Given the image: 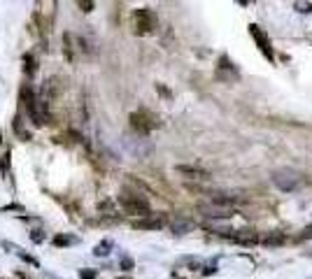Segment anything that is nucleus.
<instances>
[{
    "instance_id": "f3484780",
    "label": "nucleus",
    "mask_w": 312,
    "mask_h": 279,
    "mask_svg": "<svg viewBox=\"0 0 312 279\" xmlns=\"http://www.w3.org/2000/svg\"><path fill=\"white\" fill-rule=\"evenodd\" d=\"M80 7L84 9V12H91V7H93V2H80Z\"/></svg>"
},
{
    "instance_id": "423d86ee",
    "label": "nucleus",
    "mask_w": 312,
    "mask_h": 279,
    "mask_svg": "<svg viewBox=\"0 0 312 279\" xmlns=\"http://www.w3.org/2000/svg\"><path fill=\"white\" fill-rule=\"evenodd\" d=\"M133 21H135V33L138 35H147L156 28V14L152 9H135Z\"/></svg>"
},
{
    "instance_id": "1a4fd4ad",
    "label": "nucleus",
    "mask_w": 312,
    "mask_h": 279,
    "mask_svg": "<svg viewBox=\"0 0 312 279\" xmlns=\"http://www.w3.org/2000/svg\"><path fill=\"white\" fill-rule=\"evenodd\" d=\"M179 174H184L187 179H210V172L203 167H194V166H177L175 167Z\"/></svg>"
},
{
    "instance_id": "7ed1b4c3",
    "label": "nucleus",
    "mask_w": 312,
    "mask_h": 279,
    "mask_svg": "<svg viewBox=\"0 0 312 279\" xmlns=\"http://www.w3.org/2000/svg\"><path fill=\"white\" fill-rule=\"evenodd\" d=\"M119 205H121L124 212L131 214V217H149V214H152L149 202L144 200L142 195H135V193H124V195H119Z\"/></svg>"
},
{
    "instance_id": "9d476101",
    "label": "nucleus",
    "mask_w": 312,
    "mask_h": 279,
    "mask_svg": "<svg viewBox=\"0 0 312 279\" xmlns=\"http://www.w3.org/2000/svg\"><path fill=\"white\" fill-rule=\"evenodd\" d=\"M191 228H194V221H189V219H175L172 221V233L175 235H184Z\"/></svg>"
},
{
    "instance_id": "ddd939ff",
    "label": "nucleus",
    "mask_w": 312,
    "mask_h": 279,
    "mask_svg": "<svg viewBox=\"0 0 312 279\" xmlns=\"http://www.w3.org/2000/svg\"><path fill=\"white\" fill-rule=\"evenodd\" d=\"M261 242L263 244H282L284 242V235H266Z\"/></svg>"
},
{
    "instance_id": "f03ea898",
    "label": "nucleus",
    "mask_w": 312,
    "mask_h": 279,
    "mask_svg": "<svg viewBox=\"0 0 312 279\" xmlns=\"http://www.w3.org/2000/svg\"><path fill=\"white\" fill-rule=\"evenodd\" d=\"M21 98H24V105H26V112L30 116V121L35 126H45L49 121V110H47V103L45 100H37L33 96L30 86H24L21 88Z\"/></svg>"
},
{
    "instance_id": "2eb2a0df",
    "label": "nucleus",
    "mask_w": 312,
    "mask_h": 279,
    "mask_svg": "<svg viewBox=\"0 0 312 279\" xmlns=\"http://www.w3.org/2000/svg\"><path fill=\"white\" fill-rule=\"evenodd\" d=\"M301 240H312V226H308L303 230V235H301Z\"/></svg>"
},
{
    "instance_id": "6e6552de",
    "label": "nucleus",
    "mask_w": 312,
    "mask_h": 279,
    "mask_svg": "<svg viewBox=\"0 0 312 279\" xmlns=\"http://www.w3.org/2000/svg\"><path fill=\"white\" fill-rule=\"evenodd\" d=\"M166 226V219L163 217H144V219H138L133 221V228H140V230H159V228Z\"/></svg>"
},
{
    "instance_id": "9b49d317",
    "label": "nucleus",
    "mask_w": 312,
    "mask_h": 279,
    "mask_svg": "<svg viewBox=\"0 0 312 279\" xmlns=\"http://www.w3.org/2000/svg\"><path fill=\"white\" fill-rule=\"evenodd\" d=\"M75 242H77L75 235H56L54 237V244H56V247H68V244H75Z\"/></svg>"
},
{
    "instance_id": "0eeeda50",
    "label": "nucleus",
    "mask_w": 312,
    "mask_h": 279,
    "mask_svg": "<svg viewBox=\"0 0 312 279\" xmlns=\"http://www.w3.org/2000/svg\"><path fill=\"white\" fill-rule=\"evenodd\" d=\"M250 33H252V37H254V42L259 44L261 54L266 56L268 61H273V58H275V54H273V47H270V40L266 37V33H263L256 24H250Z\"/></svg>"
},
{
    "instance_id": "dca6fc26",
    "label": "nucleus",
    "mask_w": 312,
    "mask_h": 279,
    "mask_svg": "<svg viewBox=\"0 0 312 279\" xmlns=\"http://www.w3.org/2000/svg\"><path fill=\"white\" fill-rule=\"evenodd\" d=\"M30 237H33V242H42V237H45V235H42L40 230H35V233H33V235H30Z\"/></svg>"
},
{
    "instance_id": "a211bd4d",
    "label": "nucleus",
    "mask_w": 312,
    "mask_h": 279,
    "mask_svg": "<svg viewBox=\"0 0 312 279\" xmlns=\"http://www.w3.org/2000/svg\"><path fill=\"white\" fill-rule=\"evenodd\" d=\"M298 12H312V5H296Z\"/></svg>"
},
{
    "instance_id": "39448f33",
    "label": "nucleus",
    "mask_w": 312,
    "mask_h": 279,
    "mask_svg": "<svg viewBox=\"0 0 312 279\" xmlns=\"http://www.w3.org/2000/svg\"><path fill=\"white\" fill-rule=\"evenodd\" d=\"M198 212L207 219H228V217H233L235 209H233L231 205H226V202H219V200H212V198H210L207 202H200V205H198Z\"/></svg>"
},
{
    "instance_id": "20e7f679",
    "label": "nucleus",
    "mask_w": 312,
    "mask_h": 279,
    "mask_svg": "<svg viewBox=\"0 0 312 279\" xmlns=\"http://www.w3.org/2000/svg\"><path fill=\"white\" fill-rule=\"evenodd\" d=\"M156 126H159L156 116H154V114H149L147 110H140V112L131 114V128H133L138 135H149V133H152Z\"/></svg>"
},
{
    "instance_id": "f257e3e1",
    "label": "nucleus",
    "mask_w": 312,
    "mask_h": 279,
    "mask_svg": "<svg viewBox=\"0 0 312 279\" xmlns=\"http://www.w3.org/2000/svg\"><path fill=\"white\" fill-rule=\"evenodd\" d=\"M270 179H273V184H275L280 191L291 193V191H298L305 184V174L294 170V167H277Z\"/></svg>"
},
{
    "instance_id": "6ab92c4d",
    "label": "nucleus",
    "mask_w": 312,
    "mask_h": 279,
    "mask_svg": "<svg viewBox=\"0 0 312 279\" xmlns=\"http://www.w3.org/2000/svg\"><path fill=\"white\" fill-rule=\"evenodd\" d=\"M121 265H124L126 270H128V268H133V261H128V258H124V263H121Z\"/></svg>"
},
{
    "instance_id": "f8f14e48",
    "label": "nucleus",
    "mask_w": 312,
    "mask_h": 279,
    "mask_svg": "<svg viewBox=\"0 0 312 279\" xmlns=\"http://www.w3.org/2000/svg\"><path fill=\"white\" fill-rule=\"evenodd\" d=\"M110 249H112V242H110V240H105V242H100L98 247L93 249V253H96V256H107V253H110Z\"/></svg>"
},
{
    "instance_id": "4468645a",
    "label": "nucleus",
    "mask_w": 312,
    "mask_h": 279,
    "mask_svg": "<svg viewBox=\"0 0 312 279\" xmlns=\"http://www.w3.org/2000/svg\"><path fill=\"white\" fill-rule=\"evenodd\" d=\"M80 277H82V279H96V272H91V270H82V272H80Z\"/></svg>"
}]
</instances>
